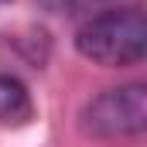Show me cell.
I'll list each match as a JSON object with an SVG mask.
<instances>
[{
  "label": "cell",
  "instance_id": "7a4b0ae2",
  "mask_svg": "<svg viewBox=\"0 0 147 147\" xmlns=\"http://www.w3.org/2000/svg\"><path fill=\"white\" fill-rule=\"evenodd\" d=\"M144 127H147V86L144 82L103 89L82 110V130L89 137H99V140L134 137V134H144Z\"/></svg>",
  "mask_w": 147,
  "mask_h": 147
},
{
  "label": "cell",
  "instance_id": "6da1fadb",
  "mask_svg": "<svg viewBox=\"0 0 147 147\" xmlns=\"http://www.w3.org/2000/svg\"><path fill=\"white\" fill-rule=\"evenodd\" d=\"M75 51L103 69H130L147 55V17L140 7H103L75 31Z\"/></svg>",
  "mask_w": 147,
  "mask_h": 147
},
{
  "label": "cell",
  "instance_id": "277c9868",
  "mask_svg": "<svg viewBox=\"0 0 147 147\" xmlns=\"http://www.w3.org/2000/svg\"><path fill=\"white\" fill-rule=\"evenodd\" d=\"M41 10L48 14H92V10H103L106 0H34Z\"/></svg>",
  "mask_w": 147,
  "mask_h": 147
},
{
  "label": "cell",
  "instance_id": "3957f363",
  "mask_svg": "<svg viewBox=\"0 0 147 147\" xmlns=\"http://www.w3.org/2000/svg\"><path fill=\"white\" fill-rule=\"evenodd\" d=\"M31 116H34V103H31L28 86L14 75H0V123L21 127Z\"/></svg>",
  "mask_w": 147,
  "mask_h": 147
}]
</instances>
